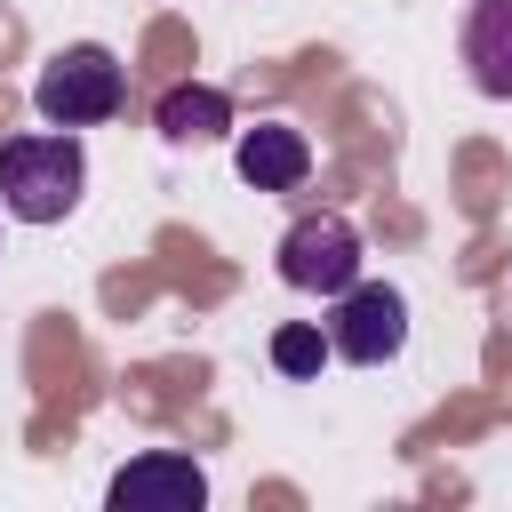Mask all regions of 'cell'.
<instances>
[{
    "instance_id": "6da1fadb",
    "label": "cell",
    "mask_w": 512,
    "mask_h": 512,
    "mask_svg": "<svg viewBox=\"0 0 512 512\" xmlns=\"http://www.w3.org/2000/svg\"><path fill=\"white\" fill-rule=\"evenodd\" d=\"M80 184H88V160H80V136L72 128L8 136L0 144V208L16 224H64L80 208Z\"/></svg>"
},
{
    "instance_id": "7a4b0ae2",
    "label": "cell",
    "mask_w": 512,
    "mask_h": 512,
    "mask_svg": "<svg viewBox=\"0 0 512 512\" xmlns=\"http://www.w3.org/2000/svg\"><path fill=\"white\" fill-rule=\"evenodd\" d=\"M120 104H128V72H120L112 48H96V40L56 48V56L40 64V80H32V112H40L48 128H96V120H112Z\"/></svg>"
},
{
    "instance_id": "3957f363",
    "label": "cell",
    "mask_w": 512,
    "mask_h": 512,
    "mask_svg": "<svg viewBox=\"0 0 512 512\" xmlns=\"http://www.w3.org/2000/svg\"><path fill=\"white\" fill-rule=\"evenodd\" d=\"M280 280L304 288V296H344L360 280V232L344 216H296L288 240H280Z\"/></svg>"
},
{
    "instance_id": "277c9868",
    "label": "cell",
    "mask_w": 512,
    "mask_h": 512,
    "mask_svg": "<svg viewBox=\"0 0 512 512\" xmlns=\"http://www.w3.org/2000/svg\"><path fill=\"white\" fill-rule=\"evenodd\" d=\"M400 344H408V304H400V288H384V280H352V288L336 296L328 352L352 360V368H384Z\"/></svg>"
},
{
    "instance_id": "5b68a950",
    "label": "cell",
    "mask_w": 512,
    "mask_h": 512,
    "mask_svg": "<svg viewBox=\"0 0 512 512\" xmlns=\"http://www.w3.org/2000/svg\"><path fill=\"white\" fill-rule=\"evenodd\" d=\"M104 504L112 512H200L208 504V472L192 456H176V448H144V456H128L112 472Z\"/></svg>"
},
{
    "instance_id": "8992f818",
    "label": "cell",
    "mask_w": 512,
    "mask_h": 512,
    "mask_svg": "<svg viewBox=\"0 0 512 512\" xmlns=\"http://www.w3.org/2000/svg\"><path fill=\"white\" fill-rule=\"evenodd\" d=\"M232 168H240V184H256V192H304L312 144H304V128H288V120H256V128H232Z\"/></svg>"
},
{
    "instance_id": "52a82bcc",
    "label": "cell",
    "mask_w": 512,
    "mask_h": 512,
    "mask_svg": "<svg viewBox=\"0 0 512 512\" xmlns=\"http://www.w3.org/2000/svg\"><path fill=\"white\" fill-rule=\"evenodd\" d=\"M464 72L480 96L512 104V0H472L464 16Z\"/></svg>"
},
{
    "instance_id": "ba28073f",
    "label": "cell",
    "mask_w": 512,
    "mask_h": 512,
    "mask_svg": "<svg viewBox=\"0 0 512 512\" xmlns=\"http://www.w3.org/2000/svg\"><path fill=\"white\" fill-rule=\"evenodd\" d=\"M152 128H160L168 144H216V136H232L240 120H232V96H224V88H208V80H176V88L152 104Z\"/></svg>"
},
{
    "instance_id": "9c48e42d",
    "label": "cell",
    "mask_w": 512,
    "mask_h": 512,
    "mask_svg": "<svg viewBox=\"0 0 512 512\" xmlns=\"http://www.w3.org/2000/svg\"><path fill=\"white\" fill-rule=\"evenodd\" d=\"M320 360H328V336L320 328H280L272 336V368L280 376H320Z\"/></svg>"
}]
</instances>
